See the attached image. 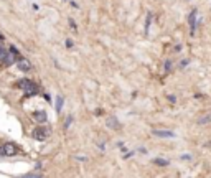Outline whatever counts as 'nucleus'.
Here are the masks:
<instances>
[{"instance_id":"nucleus-4","label":"nucleus","mask_w":211,"mask_h":178,"mask_svg":"<svg viewBox=\"0 0 211 178\" xmlns=\"http://www.w3.org/2000/svg\"><path fill=\"white\" fill-rule=\"evenodd\" d=\"M106 126H107L109 129H119V127H121V124H119L117 117H114V115H109V117L106 119Z\"/></svg>"},{"instance_id":"nucleus-6","label":"nucleus","mask_w":211,"mask_h":178,"mask_svg":"<svg viewBox=\"0 0 211 178\" xmlns=\"http://www.w3.org/2000/svg\"><path fill=\"white\" fill-rule=\"evenodd\" d=\"M17 66H18V68H20L22 71H28V69L31 68L30 61H28V60H23V58H22V60H18V61H17Z\"/></svg>"},{"instance_id":"nucleus-15","label":"nucleus","mask_w":211,"mask_h":178,"mask_svg":"<svg viewBox=\"0 0 211 178\" xmlns=\"http://www.w3.org/2000/svg\"><path fill=\"white\" fill-rule=\"evenodd\" d=\"M0 155H3V147H0Z\"/></svg>"},{"instance_id":"nucleus-7","label":"nucleus","mask_w":211,"mask_h":178,"mask_svg":"<svg viewBox=\"0 0 211 178\" xmlns=\"http://www.w3.org/2000/svg\"><path fill=\"white\" fill-rule=\"evenodd\" d=\"M13 63H17V55H13V53H7L5 60H3V64L10 66V64H13Z\"/></svg>"},{"instance_id":"nucleus-12","label":"nucleus","mask_w":211,"mask_h":178,"mask_svg":"<svg viewBox=\"0 0 211 178\" xmlns=\"http://www.w3.org/2000/svg\"><path fill=\"white\" fill-rule=\"evenodd\" d=\"M5 56H7V50L5 48H0V61L5 60Z\"/></svg>"},{"instance_id":"nucleus-5","label":"nucleus","mask_w":211,"mask_h":178,"mask_svg":"<svg viewBox=\"0 0 211 178\" xmlns=\"http://www.w3.org/2000/svg\"><path fill=\"white\" fill-rule=\"evenodd\" d=\"M153 135L162 137V139H172V137H175V134L170 130H153Z\"/></svg>"},{"instance_id":"nucleus-13","label":"nucleus","mask_w":211,"mask_h":178,"mask_svg":"<svg viewBox=\"0 0 211 178\" xmlns=\"http://www.w3.org/2000/svg\"><path fill=\"white\" fill-rule=\"evenodd\" d=\"M170 69H172V61H167V63H165V71L168 73Z\"/></svg>"},{"instance_id":"nucleus-3","label":"nucleus","mask_w":211,"mask_h":178,"mask_svg":"<svg viewBox=\"0 0 211 178\" xmlns=\"http://www.w3.org/2000/svg\"><path fill=\"white\" fill-rule=\"evenodd\" d=\"M3 155H7V157H13L17 153V147L13 145V143L10 142H7V143H3Z\"/></svg>"},{"instance_id":"nucleus-8","label":"nucleus","mask_w":211,"mask_h":178,"mask_svg":"<svg viewBox=\"0 0 211 178\" xmlns=\"http://www.w3.org/2000/svg\"><path fill=\"white\" fill-rule=\"evenodd\" d=\"M195 28H196V10L191 12L190 15V30H191V35L195 33Z\"/></svg>"},{"instance_id":"nucleus-2","label":"nucleus","mask_w":211,"mask_h":178,"mask_svg":"<svg viewBox=\"0 0 211 178\" xmlns=\"http://www.w3.org/2000/svg\"><path fill=\"white\" fill-rule=\"evenodd\" d=\"M48 137H50V130H48L46 127H36L35 130H33V139L38 142L48 140Z\"/></svg>"},{"instance_id":"nucleus-1","label":"nucleus","mask_w":211,"mask_h":178,"mask_svg":"<svg viewBox=\"0 0 211 178\" xmlns=\"http://www.w3.org/2000/svg\"><path fill=\"white\" fill-rule=\"evenodd\" d=\"M17 88L27 91V97H30V96H35V94L38 93L35 83H31L30 79H20V81L17 83Z\"/></svg>"},{"instance_id":"nucleus-16","label":"nucleus","mask_w":211,"mask_h":178,"mask_svg":"<svg viewBox=\"0 0 211 178\" xmlns=\"http://www.w3.org/2000/svg\"><path fill=\"white\" fill-rule=\"evenodd\" d=\"M0 40H3V36H2V35H0Z\"/></svg>"},{"instance_id":"nucleus-9","label":"nucleus","mask_w":211,"mask_h":178,"mask_svg":"<svg viewBox=\"0 0 211 178\" xmlns=\"http://www.w3.org/2000/svg\"><path fill=\"white\" fill-rule=\"evenodd\" d=\"M33 117H35L38 122H46V119H48L45 110H38V112H35V115H33Z\"/></svg>"},{"instance_id":"nucleus-14","label":"nucleus","mask_w":211,"mask_h":178,"mask_svg":"<svg viewBox=\"0 0 211 178\" xmlns=\"http://www.w3.org/2000/svg\"><path fill=\"white\" fill-rule=\"evenodd\" d=\"M66 46L71 48V46H73V41H71V40H66Z\"/></svg>"},{"instance_id":"nucleus-11","label":"nucleus","mask_w":211,"mask_h":178,"mask_svg":"<svg viewBox=\"0 0 211 178\" xmlns=\"http://www.w3.org/2000/svg\"><path fill=\"white\" fill-rule=\"evenodd\" d=\"M153 163H155V165H160V167H167L168 165V160H163V158H153Z\"/></svg>"},{"instance_id":"nucleus-10","label":"nucleus","mask_w":211,"mask_h":178,"mask_svg":"<svg viewBox=\"0 0 211 178\" xmlns=\"http://www.w3.org/2000/svg\"><path fill=\"white\" fill-rule=\"evenodd\" d=\"M63 104H64V99L61 97V96H58V97H56V112H61Z\"/></svg>"}]
</instances>
